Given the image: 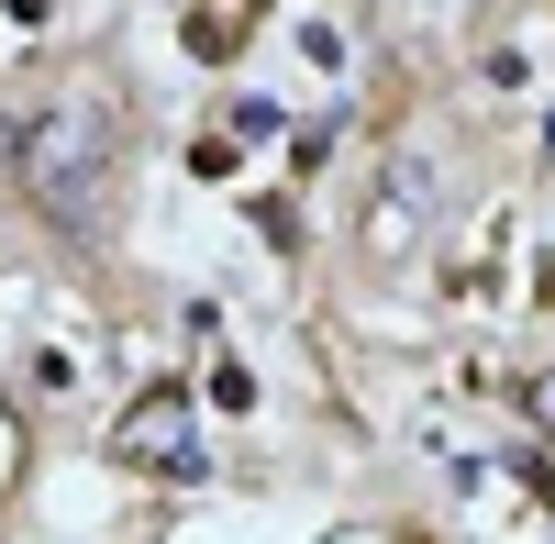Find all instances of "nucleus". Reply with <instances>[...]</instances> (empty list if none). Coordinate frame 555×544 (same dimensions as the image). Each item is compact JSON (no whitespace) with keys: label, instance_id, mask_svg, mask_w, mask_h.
I'll return each mask as SVG.
<instances>
[{"label":"nucleus","instance_id":"f03ea898","mask_svg":"<svg viewBox=\"0 0 555 544\" xmlns=\"http://www.w3.org/2000/svg\"><path fill=\"white\" fill-rule=\"evenodd\" d=\"M122 433H133V444H167V433H178V400H145V412H133Z\"/></svg>","mask_w":555,"mask_h":544},{"label":"nucleus","instance_id":"f257e3e1","mask_svg":"<svg viewBox=\"0 0 555 544\" xmlns=\"http://www.w3.org/2000/svg\"><path fill=\"white\" fill-rule=\"evenodd\" d=\"M34 156V200L67 222V234H101V200H112V122L101 112H56L44 133H23Z\"/></svg>","mask_w":555,"mask_h":544}]
</instances>
